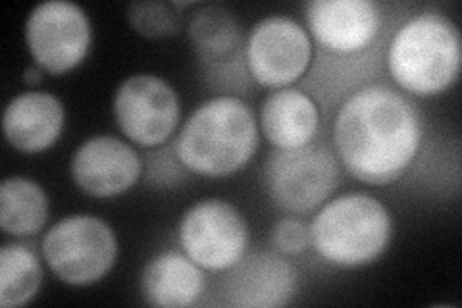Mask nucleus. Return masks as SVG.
<instances>
[{
    "label": "nucleus",
    "mask_w": 462,
    "mask_h": 308,
    "mask_svg": "<svg viewBox=\"0 0 462 308\" xmlns=\"http://www.w3.org/2000/svg\"><path fill=\"white\" fill-rule=\"evenodd\" d=\"M334 145L336 156L358 182L393 183L420 151V112L392 87L366 85L341 105Z\"/></svg>",
    "instance_id": "f257e3e1"
},
{
    "label": "nucleus",
    "mask_w": 462,
    "mask_h": 308,
    "mask_svg": "<svg viewBox=\"0 0 462 308\" xmlns=\"http://www.w3.org/2000/svg\"><path fill=\"white\" fill-rule=\"evenodd\" d=\"M173 149L187 172L226 178L249 164L258 149L254 114L239 97L208 98L181 126Z\"/></svg>",
    "instance_id": "f03ea898"
},
{
    "label": "nucleus",
    "mask_w": 462,
    "mask_h": 308,
    "mask_svg": "<svg viewBox=\"0 0 462 308\" xmlns=\"http://www.w3.org/2000/svg\"><path fill=\"white\" fill-rule=\"evenodd\" d=\"M462 64L458 27L439 12H422L404 22L389 42L387 68L402 91L438 95L457 81Z\"/></svg>",
    "instance_id": "7ed1b4c3"
},
{
    "label": "nucleus",
    "mask_w": 462,
    "mask_h": 308,
    "mask_svg": "<svg viewBox=\"0 0 462 308\" xmlns=\"http://www.w3.org/2000/svg\"><path fill=\"white\" fill-rule=\"evenodd\" d=\"M393 236L387 207L366 193H346L316 212L310 245L331 266L360 268L380 258Z\"/></svg>",
    "instance_id": "20e7f679"
},
{
    "label": "nucleus",
    "mask_w": 462,
    "mask_h": 308,
    "mask_svg": "<svg viewBox=\"0 0 462 308\" xmlns=\"http://www.w3.org/2000/svg\"><path fill=\"white\" fill-rule=\"evenodd\" d=\"M41 251L58 280L69 285H91L112 270L118 257V239L105 219L74 214L47 231Z\"/></svg>",
    "instance_id": "39448f33"
},
{
    "label": "nucleus",
    "mask_w": 462,
    "mask_h": 308,
    "mask_svg": "<svg viewBox=\"0 0 462 308\" xmlns=\"http://www.w3.org/2000/svg\"><path fill=\"white\" fill-rule=\"evenodd\" d=\"M337 156L322 143L273 151L264 166L266 191L287 214H309L322 207L339 185Z\"/></svg>",
    "instance_id": "423d86ee"
},
{
    "label": "nucleus",
    "mask_w": 462,
    "mask_h": 308,
    "mask_svg": "<svg viewBox=\"0 0 462 308\" xmlns=\"http://www.w3.org/2000/svg\"><path fill=\"white\" fill-rule=\"evenodd\" d=\"M178 239L183 253L202 270L227 272L247 253L251 233L234 204L205 199L181 216Z\"/></svg>",
    "instance_id": "0eeeda50"
},
{
    "label": "nucleus",
    "mask_w": 462,
    "mask_h": 308,
    "mask_svg": "<svg viewBox=\"0 0 462 308\" xmlns=\"http://www.w3.org/2000/svg\"><path fill=\"white\" fill-rule=\"evenodd\" d=\"M93 29L81 6L68 0H47L29 12L27 51L37 66L60 76L78 68L91 49Z\"/></svg>",
    "instance_id": "6e6552de"
},
{
    "label": "nucleus",
    "mask_w": 462,
    "mask_h": 308,
    "mask_svg": "<svg viewBox=\"0 0 462 308\" xmlns=\"http://www.w3.org/2000/svg\"><path fill=\"white\" fill-rule=\"evenodd\" d=\"M114 118L122 134L139 146H161L181 118L180 97L154 73H135L120 83L114 95Z\"/></svg>",
    "instance_id": "1a4fd4ad"
},
{
    "label": "nucleus",
    "mask_w": 462,
    "mask_h": 308,
    "mask_svg": "<svg viewBox=\"0 0 462 308\" xmlns=\"http://www.w3.org/2000/svg\"><path fill=\"white\" fill-rule=\"evenodd\" d=\"M312 41L305 27L287 16H268L253 25L245 41L251 78L273 89L295 83L309 70Z\"/></svg>",
    "instance_id": "9d476101"
},
{
    "label": "nucleus",
    "mask_w": 462,
    "mask_h": 308,
    "mask_svg": "<svg viewBox=\"0 0 462 308\" xmlns=\"http://www.w3.org/2000/svg\"><path fill=\"white\" fill-rule=\"evenodd\" d=\"M69 172L83 193L95 199H112L137 183L143 163L125 141L114 135H95L78 146Z\"/></svg>",
    "instance_id": "9b49d317"
},
{
    "label": "nucleus",
    "mask_w": 462,
    "mask_h": 308,
    "mask_svg": "<svg viewBox=\"0 0 462 308\" xmlns=\"http://www.w3.org/2000/svg\"><path fill=\"white\" fill-rule=\"evenodd\" d=\"M305 18L318 45L336 54L365 51L382 29V10L372 0H312Z\"/></svg>",
    "instance_id": "f8f14e48"
},
{
    "label": "nucleus",
    "mask_w": 462,
    "mask_h": 308,
    "mask_svg": "<svg viewBox=\"0 0 462 308\" xmlns=\"http://www.w3.org/2000/svg\"><path fill=\"white\" fill-rule=\"evenodd\" d=\"M297 272L278 253L243 257L227 270L222 284L224 303L237 308L285 306L297 293Z\"/></svg>",
    "instance_id": "ddd939ff"
},
{
    "label": "nucleus",
    "mask_w": 462,
    "mask_h": 308,
    "mask_svg": "<svg viewBox=\"0 0 462 308\" xmlns=\"http://www.w3.org/2000/svg\"><path fill=\"white\" fill-rule=\"evenodd\" d=\"M66 110L60 100L45 91L16 95L5 110L3 131L6 141L20 153L47 151L62 135Z\"/></svg>",
    "instance_id": "4468645a"
},
{
    "label": "nucleus",
    "mask_w": 462,
    "mask_h": 308,
    "mask_svg": "<svg viewBox=\"0 0 462 308\" xmlns=\"http://www.w3.org/2000/svg\"><path fill=\"white\" fill-rule=\"evenodd\" d=\"M205 287V270L187 255L176 251L156 255L141 274V293L144 301L152 306H193L202 297Z\"/></svg>",
    "instance_id": "2eb2a0df"
},
{
    "label": "nucleus",
    "mask_w": 462,
    "mask_h": 308,
    "mask_svg": "<svg viewBox=\"0 0 462 308\" xmlns=\"http://www.w3.org/2000/svg\"><path fill=\"white\" fill-rule=\"evenodd\" d=\"M260 126L270 145L282 151L300 149L314 141L320 112L307 93L283 87L266 97L260 108Z\"/></svg>",
    "instance_id": "dca6fc26"
},
{
    "label": "nucleus",
    "mask_w": 462,
    "mask_h": 308,
    "mask_svg": "<svg viewBox=\"0 0 462 308\" xmlns=\"http://www.w3.org/2000/svg\"><path fill=\"white\" fill-rule=\"evenodd\" d=\"M189 39L199 61L212 68L234 64L245 47L236 16L224 6L200 8L189 22Z\"/></svg>",
    "instance_id": "f3484780"
},
{
    "label": "nucleus",
    "mask_w": 462,
    "mask_h": 308,
    "mask_svg": "<svg viewBox=\"0 0 462 308\" xmlns=\"http://www.w3.org/2000/svg\"><path fill=\"white\" fill-rule=\"evenodd\" d=\"M49 219V197L42 187L22 175L0 183V226L8 236H35Z\"/></svg>",
    "instance_id": "a211bd4d"
},
{
    "label": "nucleus",
    "mask_w": 462,
    "mask_h": 308,
    "mask_svg": "<svg viewBox=\"0 0 462 308\" xmlns=\"http://www.w3.org/2000/svg\"><path fill=\"white\" fill-rule=\"evenodd\" d=\"M42 268L37 255L23 243L0 248V306L18 308L32 301L41 287Z\"/></svg>",
    "instance_id": "6ab92c4d"
},
{
    "label": "nucleus",
    "mask_w": 462,
    "mask_h": 308,
    "mask_svg": "<svg viewBox=\"0 0 462 308\" xmlns=\"http://www.w3.org/2000/svg\"><path fill=\"white\" fill-rule=\"evenodd\" d=\"M127 18L135 32L144 37L176 35L181 27L180 12L173 3H134L127 8Z\"/></svg>",
    "instance_id": "aec40b11"
},
{
    "label": "nucleus",
    "mask_w": 462,
    "mask_h": 308,
    "mask_svg": "<svg viewBox=\"0 0 462 308\" xmlns=\"http://www.w3.org/2000/svg\"><path fill=\"white\" fill-rule=\"evenodd\" d=\"M272 245L280 255H300L310 247V228L299 218H283L272 229Z\"/></svg>",
    "instance_id": "412c9836"
},
{
    "label": "nucleus",
    "mask_w": 462,
    "mask_h": 308,
    "mask_svg": "<svg viewBox=\"0 0 462 308\" xmlns=\"http://www.w3.org/2000/svg\"><path fill=\"white\" fill-rule=\"evenodd\" d=\"M147 173L152 183L164 185V187L178 185L185 178V166L180 163L173 145L149 156Z\"/></svg>",
    "instance_id": "4be33fe9"
},
{
    "label": "nucleus",
    "mask_w": 462,
    "mask_h": 308,
    "mask_svg": "<svg viewBox=\"0 0 462 308\" xmlns=\"http://www.w3.org/2000/svg\"><path fill=\"white\" fill-rule=\"evenodd\" d=\"M42 73H45V70H42L41 66H29V68H25V71H23V81L27 83V85H35V83H39L41 81V78H42Z\"/></svg>",
    "instance_id": "5701e85b"
}]
</instances>
